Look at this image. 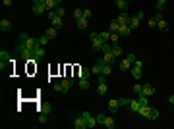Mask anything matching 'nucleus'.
Returning <instances> with one entry per match:
<instances>
[{
  "label": "nucleus",
  "instance_id": "49530a36",
  "mask_svg": "<svg viewBox=\"0 0 174 129\" xmlns=\"http://www.w3.org/2000/svg\"><path fill=\"white\" fill-rule=\"evenodd\" d=\"M118 102H120V106H128V98H118Z\"/></svg>",
  "mask_w": 174,
  "mask_h": 129
},
{
  "label": "nucleus",
  "instance_id": "393cba45",
  "mask_svg": "<svg viewBox=\"0 0 174 129\" xmlns=\"http://www.w3.org/2000/svg\"><path fill=\"white\" fill-rule=\"evenodd\" d=\"M128 25H130L131 29H138V27H139V19L135 18V15H131V18H130V23H128Z\"/></svg>",
  "mask_w": 174,
  "mask_h": 129
},
{
  "label": "nucleus",
  "instance_id": "603ef678",
  "mask_svg": "<svg viewBox=\"0 0 174 129\" xmlns=\"http://www.w3.org/2000/svg\"><path fill=\"white\" fill-rule=\"evenodd\" d=\"M33 4H45V0H33Z\"/></svg>",
  "mask_w": 174,
  "mask_h": 129
},
{
  "label": "nucleus",
  "instance_id": "2f4dec72",
  "mask_svg": "<svg viewBox=\"0 0 174 129\" xmlns=\"http://www.w3.org/2000/svg\"><path fill=\"white\" fill-rule=\"evenodd\" d=\"M49 40H50V39L46 37V35H41V37H39V44H41V46H46V44H49Z\"/></svg>",
  "mask_w": 174,
  "mask_h": 129
},
{
  "label": "nucleus",
  "instance_id": "aec40b11",
  "mask_svg": "<svg viewBox=\"0 0 174 129\" xmlns=\"http://www.w3.org/2000/svg\"><path fill=\"white\" fill-rule=\"evenodd\" d=\"M50 23H52V27H56L58 31L62 29V25H64V23H62V18H58V15H56V18H52V19H50Z\"/></svg>",
  "mask_w": 174,
  "mask_h": 129
},
{
  "label": "nucleus",
  "instance_id": "f3484780",
  "mask_svg": "<svg viewBox=\"0 0 174 129\" xmlns=\"http://www.w3.org/2000/svg\"><path fill=\"white\" fill-rule=\"evenodd\" d=\"M153 92H155V87H153L151 83H143V95L145 96H151Z\"/></svg>",
  "mask_w": 174,
  "mask_h": 129
},
{
  "label": "nucleus",
  "instance_id": "423d86ee",
  "mask_svg": "<svg viewBox=\"0 0 174 129\" xmlns=\"http://www.w3.org/2000/svg\"><path fill=\"white\" fill-rule=\"evenodd\" d=\"M10 62H12V60H10V54L6 52V50H2V52H0V69L4 71V68H6Z\"/></svg>",
  "mask_w": 174,
  "mask_h": 129
},
{
  "label": "nucleus",
  "instance_id": "c9c22d12",
  "mask_svg": "<svg viewBox=\"0 0 174 129\" xmlns=\"http://www.w3.org/2000/svg\"><path fill=\"white\" fill-rule=\"evenodd\" d=\"M110 73H112V68H110V64H104V68H103V75H110Z\"/></svg>",
  "mask_w": 174,
  "mask_h": 129
},
{
  "label": "nucleus",
  "instance_id": "c03bdc74",
  "mask_svg": "<svg viewBox=\"0 0 174 129\" xmlns=\"http://www.w3.org/2000/svg\"><path fill=\"white\" fill-rule=\"evenodd\" d=\"M97 83H107V75H103V73H101V75L97 77Z\"/></svg>",
  "mask_w": 174,
  "mask_h": 129
},
{
  "label": "nucleus",
  "instance_id": "ea45409f",
  "mask_svg": "<svg viewBox=\"0 0 174 129\" xmlns=\"http://www.w3.org/2000/svg\"><path fill=\"white\" fill-rule=\"evenodd\" d=\"M166 2H168V0H159V2H157V12H162V8H165Z\"/></svg>",
  "mask_w": 174,
  "mask_h": 129
},
{
  "label": "nucleus",
  "instance_id": "4be33fe9",
  "mask_svg": "<svg viewBox=\"0 0 174 129\" xmlns=\"http://www.w3.org/2000/svg\"><path fill=\"white\" fill-rule=\"evenodd\" d=\"M99 39H101L103 43H110V31H101V33H99Z\"/></svg>",
  "mask_w": 174,
  "mask_h": 129
},
{
  "label": "nucleus",
  "instance_id": "f03ea898",
  "mask_svg": "<svg viewBox=\"0 0 174 129\" xmlns=\"http://www.w3.org/2000/svg\"><path fill=\"white\" fill-rule=\"evenodd\" d=\"M134 60H135V56H134V54H128L124 60H120V66H118L120 71H128V69L131 68V64H134Z\"/></svg>",
  "mask_w": 174,
  "mask_h": 129
},
{
  "label": "nucleus",
  "instance_id": "473e14b6",
  "mask_svg": "<svg viewBox=\"0 0 174 129\" xmlns=\"http://www.w3.org/2000/svg\"><path fill=\"white\" fill-rule=\"evenodd\" d=\"M118 40H120V35H118V33H112V31H110V43L116 44Z\"/></svg>",
  "mask_w": 174,
  "mask_h": 129
},
{
  "label": "nucleus",
  "instance_id": "72a5a7b5",
  "mask_svg": "<svg viewBox=\"0 0 174 129\" xmlns=\"http://www.w3.org/2000/svg\"><path fill=\"white\" fill-rule=\"evenodd\" d=\"M97 92H99V95H104V92H107V83H99Z\"/></svg>",
  "mask_w": 174,
  "mask_h": 129
},
{
  "label": "nucleus",
  "instance_id": "8fccbe9b",
  "mask_svg": "<svg viewBox=\"0 0 174 129\" xmlns=\"http://www.w3.org/2000/svg\"><path fill=\"white\" fill-rule=\"evenodd\" d=\"M135 18H138L139 21H141V19H143V12H138V14H135Z\"/></svg>",
  "mask_w": 174,
  "mask_h": 129
},
{
  "label": "nucleus",
  "instance_id": "864d4df0",
  "mask_svg": "<svg viewBox=\"0 0 174 129\" xmlns=\"http://www.w3.org/2000/svg\"><path fill=\"white\" fill-rule=\"evenodd\" d=\"M168 102H170V104H174V95H170V98H168Z\"/></svg>",
  "mask_w": 174,
  "mask_h": 129
},
{
  "label": "nucleus",
  "instance_id": "0eeeda50",
  "mask_svg": "<svg viewBox=\"0 0 174 129\" xmlns=\"http://www.w3.org/2000/svg\"><path fill=\"white\" fill-rule=\"evenodd\" d=\"M60 83H62V92H70L72 85H73V79H72V77H64Z\"/></svg>",
  "mask_w": 174,
  "mask_h": 129
},
{
  "label": "nucleus",
  "instance_id": "f257e3e1",
  "mask_svg": "<svg viewBox=\"0 0 174 129\" xmlns=\"http://www.w3.org/2000/svg\"><path fill=\"white\" fill-rule=\"evenodd\" d=\"M19 43H23L29 50H35V46L39 44V39L31 37V35H27V33H19Z\"/></svg>",
  "mask_w": 174,
  "mask_h": 129
},
{
  "label": "nucleus",
  "instance_id": "1a4fd4ad",
  "mask_svg": "<svg viewBox=\"0 0 174 129\" xmlns=\"http://www.w3.org/2000/svg\"><path fill=\"white\" fill-rule=\"evenodd\" d=\"M73 127H76V129H85V127H87L85 118H83V116H77L76 120H73Z\"/></svg>",
  "mask_w": 174,
  "mask_h": 129
},
{
  "label": "nucleus",
  "instance_id": "58836bf2",
  "mask_svg": "<svg viewBox=\"0 0 174 129\" xmlns=\"http://www.w3.org/2000/svg\"><path fill=\"white\" fill-rule=\"evenodd\" d=\"M50 110H52L50 104H43V106L39 108V112H45V114H50Z\"/></svg>",
  "mask_w": 174,
  "mask_h": 129
},
{
  "label": "nucleus",
  "instance_id": "cd10ccee",
  "mask_svg": "<svg viewBox=\"0 0 174 129\" xmlns=\"http://www.w3.org/2000/svg\"><path fill=\"white\" fill-rule=\"evenodd\" d=\"M157 27H159V31H162V33H165V31H168V23L165 21V19H161V21L157 23Z\"/></svg>",
  "mask_w": 174,
  "mask_h": 129
},
{
  "label": "nucleus",
  "instance_id": "c85d7f7f",
  "mask_svg": "<svg viewBox=\"0 0 174 129\" xmlns=\"http://www.w3.org/2000/svg\"><path fill=\"white\" fill-rule=\"evenodd\" d=\"M89 73H91V69H87V68H80V77H81V79H87Z\"/></svg>",
  "mask_w": 174,
  "mask_h": 129
},
{
  "label": "nucleus",
  "instance_id": "7ed1b4c3",
  "mask_svg": "<svg viewBox=\"0 0 174 129\" xmlns=\"http://www.w3.org/2000/svg\"><path fill=\"white\" fill-rule=\"evenodd\" d=\"M89 39H91V43H93V50H95V52H101L104 43L99 39V33H91V35H89Z\"/></svg>",
  "mask_w": 174,
  "mask_h": 129
},
{
  "label": "nucleus",
  "instance_id": "6e6552de",
  "mask_svg": "<svg viewBox=\"0 0 174 129\" xmlns=\"http://www.w3.org/2000/svg\"><path fill=\"white\" fill-rule=\"evenodd\" d=\"M81 116L85 118V121H87V127H95V125H97V118H95V116H91L89 112H81Z\"/></svg>",
  "mask_w": 174,
  "mask_h": 129
},
{
  "label": "nucleus",
  "instance_id": "39448f33",
  "mask_svg": "<svg viewBox=\"0 0 174 129\" xmlns=\"http://www.w3.org/2000/svg\"><path fill=\"white\" fill-rule=\"evenodd\" d=\"M103 68H104V60L101 58V60H97V62L93 64L91 73H95V75H101V73H103Z\"/></svg>",
  "mask_w": 174,
  "mask_h": 129
},
{
  "label": "nucleus",
  "instance_id": "e433bc0d",
  "mask_svg": "<svg viewBox=\"0 0 174 129\" xmlns=\"http://www.w3.org/2000/svg\"><path fill=\"white\" fill-rule=\"evenodd\" d=\"M73 18H76V21H77V19H81V18H83V12H81L80 8H76V10H73Z\"/></svg>",
  "mask_w": 174,
  "mask_h": 129
},
{
  "label": "nucleus",
  "instance_id": "3c124183",
  "mask_svg": "<svg viewBox=\"0 0 174 129\" xmlns=\"http://www.w3.org/2000/svg\"><path fill=\"white\" fill-rule=\"evenodd\" d=\"M4 6H12V0H4Z\"/></svg>",
  "mask_w": 174,
  "mask_h": 129
},
{
  "label": "nucleus",
  "instance_id": "412c9836",
  "mask_svg": "<svg viewBox=\"0 0 174 129\" xmlns=\"http://www.w3.org/2000/svg\"><path fill=\"white\" fill-rule=\"evenodd\" d=\"M103 125L107 127V129H114V127H116V123H114L112 118H108V116H107V118H104V121H103Z\"/></svg>",
  "mask_w": 174,
  "mask_h": 129
},
{
  "label": "nucleus",
  "instance_id": "6ab92c4d",
  "mask_svg": "<svg viewBox=\"0 0 174 129\" xmlns=\"http://www.w3.org/2000/svg\"><path fill=\"white\" fill-rule=\"evenodd\" d=\"M120 108V102H118V98H112V100H108V110L110 112H116Z\"/></svg>",
  "mask_w": 174,
  "mask_h": 129
},
{
  "label": "nucleus",
  "instance_id": "f704fd0d",
  "mask_svg": "<svg viewBox=\"0 0 174 129\" xmlns=\"http://www.w3.org/2000/svg\"><path fill=\"white\" fill-rule=\"evenodd\" d=\"M39 121H41V123H46V121H49V114H45V112H39Z\"/></svg>",
  "mask_w": 174,
  "mask_h": 129
},
{
  "label": "nucleus",
  "instance_id": "20e7f679",
  "mask_svg": "<svg viewBox=\"0 0 174 129\" xmlns=\"http://www.w3.org/2000/svg\"><path fill=\"white\" fill-rule=\"evenodd\" d=\"M43 58H45V46L37 44V46H35V50H33V60H35V62H39V60H43Z\"/></svg>",
  "mask_w": 174,
  "mask_h": 129
},
{
  "label": "nucleus",
  "instance_id": "4468645a",
  "mask_svg": "<svg viewBox=\"0 0 174 129\" xmlns=\"http://www.w3.org/2000/svg\"><path fill=\"white\" fill-rule=\"evenodd\" d=\"M130 18H131V15H128L126 12H122L116 19H118V23H120V25H128V23H130Z\"/></svg>",
  "mask_w": 174,
  "mask_h": 129
},
{
  "label": "nucleus",
  "instance_id": "9b49d317",
  "mask_svg": "<svg viewBox=\"0 0 174 129\" xmlns=\"http://www.w3.org/2000/svg\"><path fill=\"white\" fill-rule=\"evenodd\" d=\"M130 73H131V77L134 79H141V75H143V68H130Z\"/></svg>",
  "mask_w": 174,
  "mask_h": 129
},
{
  "label": "nucleus",
  "instance_id": "f8f14e48",
  "mask_svg": "<svg viewBox=\"0 0 174 129\" xmlns=\"http://www.w3.org/2000/svg\"><path fill=\"white\" fill-rule=\"evenodd\" d=\"M116 33H118L120 37H128V35L131 33V27H130V25H120V29L116 31Z\"/></svg>",
  "mask_w": 174,
  "mask_h": 129
},
{
  "label": "nucleus",
  "instance_id": "a18cd8bd",
  "mask_svg": "<svg viewBox=\"0 0 174 129\" xmlns=\"http://www.w3.org/2000/svg\"><path fill=\"white\" fill-rule=\"evenodd\" d=\"M104 118H107V116H104V114H97V123H101V125H103Z\"/></svg>",
  "mask_w": 174,
  "mask_h": 129
},
{
  "label": "nucleus",
  "instance_id": "b1692460",
  "mask_svg": "<svg viewBox=\"0 0 174 129\" xmlns=\"http://www.w3.org/2000/svg\"><path fill=\"white\" fill-rule=\"evenodd\" d=\"M77 27H80V29H87V25H89V19L87 18H81V19H77Z\"/></svg>",
  "mask_w": 174,
  "mask_h": 129
},
{
  "label": "nucleus",
  "instance_id": "c756f323",
  "mask_svg": "<svg viewBox=\"0 0 174 129\" xmlns=\"http://www.w3.org/2000/svg\"><path fill=\"white\" fill-rule=\"evenodd\" d=\"M118 29H120V23H118V19H112V21H110V31H112V33H116Z\"/></svg>",
  "mask_w": 174,
  "mask_h": 129
},
{
  "label": "nucleus",
  "instance_id": "5fc2aeb1",
  "mask_svg": "<svg viewBox=\"0 0 174 129\" xmlns=\"http://www.w3.org/2000/svg\"><path fill=\"white\" fill-rule=\"evenodd\" d=\"M114 2H116V0H114Z\"/></svg>",
  "mask_w": 174,
  "mask_h": 129
},
{
  "label": "nucleus",
  "instance_id": "9d476101",
  "mask_svg": "<svg viewBox=\"0 0 174 129\" xmlns=\"http://www.w3.org/2000/svg\"><path fill=\"white\" fill-rule=\"evenodd\" d=\"M62 4V0H45V6L46 10H56L58 6Z\"/></svg>",
  "mask_w": 174,
  "mask_h": 129
},
{
  "label": "nucleus",
  "instance_id": "a19ab883",
  "mask_svg": "<svg viewBox=\"0 0 174 129\" xmlns=\"http://www.w3.org/2000/svg\"><path fill=\"white\" fill-rule=\"evenodd\" d=\"M80 87H81L83 91H85V89H89V81H87V79H80Z\"/></svg>",
  "mask_w": 174,
  "mask_h": 129
},
{
  "label": "nucleus",
  "instance_id": "09e8293b",
  "mask_svg": "<svg viewBox=\"0 0 174 129\" xmlns=\"http://www.w3.org/2000/svg\"><path fill=\"white\" fill-rule=\"evenodd\" d=\"M134 66H135V68H143V62H139V60H134Z\"/></svg>",
  "mask_w": 174,
  "mask_h": 129
},
{
  "label": "nucleus",
  "instance_id": "7c9ffc66",
  "mask_svg": "<svg viewBox=\"0 0 174 129\" xmlns=\"http://www.w3.org/2000/svg\"><path fill=\"white\" fill-rule=\"evenodd\" d=\"M131 91H134V92H135V95H143V85H139V83H135V85H134V89H131Z\"/></svg>",
  "mask_w": 174,
  "mask_h": 129
},
{
  "label": "nucleus",
  "instance_id": "5701e85b",
  "mask_svg": "<svg viewBox=\"0 0 174 129\" xmlns=\"http://www.w3.org/2000/svg\"><path fill=\"white\" fill-rule=\"evenodd\" d=\"M116 6H118L120 12H126L128 10V0H116Z\"/></svg>",
  "mask_w": 174,
  "mask_h": 129
},
{
  "label": "nucleus",
  "instance_id": "ddd939ff",
  "mask_svg": "<svg viewBox=\"0 0 174 129\" xmlns=\"http://www.w3.org/2000/svg\"><path fill=\"white\" fill-rule=\"evenodd\" d=\"M33 12H35V15H41V14L49 12V10H46L45 4H33Z\"/></svg>",
  "mask_w": 174,
  "mask_h": 129
},
{
  "label": "nucleus",
  "instance_id": "de8ad7c7",
  "mask_svg": "<svg viewBox=\"0 0 174 129\" xmlns=\"http://www.w3.org/2000/svg\"><path fill=\"white\" fill-rule=\"evenodd\" d=\"M83 18H87V19L91 18V10H83Z\"/></svg>",
  "mask_w": 174,
  "mask_h": 129
},
{
  "label": "nucleus",
  "instance_id": "2eb2a0df",
  "mask_svg": "<svg viewBox=\"0 0 174 129\" xmlns=\"http://www.w3.org/2000/svg\"><path fill=\"white\" fill-rule=\"evenodd\" d=\"M45 35H46L49 39H56V37H58V29H56V27H52V25H50V27L45 31Z\"/></svg>",
  "mask_w": 174,
  "mask_h": 129
},
{
  "label": "nucleus",
  "instance_id": "bb28decb",
  "mask_svg": "<svg viewBox=\"0 0 174 129\" xmlns=\"http://www.w3.org/2000/svg\"><path fill=\"white\" fill-rule=\"evenodd\" d=\"M10 27H12V23H10V19H2V21H0V29H2V31H8Z\"/></svg>",
  "mask_w": 174,
  "mask_h": 129
},
{
  "label": "nucleus",
  "instance_id": "4c0bfd02",
  "mask_svg": "<svg viewBox=\"0 0 174 129\" xmlns=\"http://www.w3.org/2000/svg\"><path fill=\"white\" fill-rule=\"evenodd\" d=\"M147 25H149V29H155V27H157V18H155V15H153L149 21H147Z\"/></svg>",
  "mask_w": 174,
  "mask_h": 129
},
{
  "label": "nucleus",
  "instance_id": "79ce46f5",
  "mask_svg": "<svg viewBox=\"0 0 174 129\" xmlns=\"http://www.w3.org/2000/svg\"><path fill=\"white\" fill-rule=\"evenodd\" d=\"M52 89H54L56 92H62V83H60V81H58V83H54V85H52Z\"/></svg>",
  "mask_w": 174,
  "mask_h": 129
},
{
  "label": "nucleus",
  "instance_id": "dca6fc26",
  "mask_svg": "<svg viewBox=\"0 0 174 129\" xmlns=\"http://www.w3.org/2000/svg\"><path fill=\"white\" fill-rule=\"evenodd\" d=\"M128 106H130V110H131V112H139V108H141V104H139V100H138V98L130 100V102H128Z\"/></svg>",
  "mask_w": 174,
  "mask_h": 129
},
{
  "label": "nucleus",
  "instance_id": "a211bd4d",
  "mask_svg": "<svg viewBox=\"0 0 174 129\" xmlns=\"http://www.w3.org/2000/svg\"><path fill=\"white\" fill-rule=\"evenodd\" d=\"M103 60H104V64H112V62L116 60V56L112 52H103Z\"/></svg>",
  "mask_w": 174,
  "mask_h": 129
},
{
  "label": "nucleus",
  "instance_id": "a878e982",
  "mask_svg": "<svg viewBox=\"0 0 174 129\" xmlns=\"http://www.w3.org/2000/svg\"><path fill=\"white\" fill-rule=\"evenodd\" d=\"M112 54L116 56V58H118V56H122V46H120L118 43H116V44H112Z\"/></svg>",
  "mask_w": 174,
  "mask_h": 129
},
{
  "label": "nucleus",
  "instance_id": "37998d69",
  "mask_svg": "<svg viewBox=\"0 0 174 129\" xmlns=\"http://www.w3.org/2000/svg\"><path fill=\"white\" fill-rule=\"evenodd\" d=\"M64 14H66V12H64V8H62V6H58V8H56V15H58V18H62Z\"/></svg>",
  "mask_w": 174,
  "mask_h": 129
}]
</instances>
